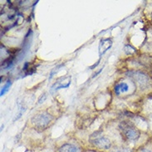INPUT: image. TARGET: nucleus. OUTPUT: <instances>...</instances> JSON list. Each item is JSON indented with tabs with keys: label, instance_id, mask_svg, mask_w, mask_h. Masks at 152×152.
I'll list each match as a JSON object with an SVG mask.
<instances>
[{
	"label": "nucleus",
	"instance_id": "nucleus-1",
	"mask_svg": "<svg viewBox=\"0 0 152 152\" xmlns=\"http://www.w3.org/2000/svg\"><path fill=\"white\" fill-rule=\"evenodd\" d=\"M53 116L48 112H41L33 116L31 121L33 126L39 130H45L53 121Z\"/></svg>",
	"mask_w": 152,
	"mask_h": 152
},
{
	"label": "nucleus",
	"instance_id": "nucleus-3",
	"mask_svg": "<svg viewBox=\"0 0 152 152\" xmlns=\"http://www.w3.org/2000/svg\"><path fill=\"white\" fill-rule=\"evenodd\" d=\"M91 143L94 145L95 146L98 147L99 149H103V150H107L110 149L111 146V140L105 136H91L90 138Z\"/></svg>",
	"mask_w": 152,
	"mask_h": 152
},
{
	"label": "nucleus",
	"instance_id": "nucleus-5",
	"mask_svg": "<svg viewBox=\"0 0 152 152\" xmlns=\"http://www.w3.org/2000/svg\"><path fill=\"white\" fill-rule=\"evenodd\" d=\"M129 90V86L126 82H121L115 86V92L116 95H120L121 93L126 92Z\"/></svg>",
	"mask_w": 152,
	"mask_h": 152
},
{
	"label": "nucleus",
	"instance_id": "nucleus-6",
	"mask_svg": "<svg viewBox=\"0 0 152 152\" xmlns=\"http://www.w3.org/2000/svg\"><path fill=\"white\" fill-rule=\"evenodd\" d=\"M59 152H78V151L74 145L64 144L60 147Z\"/></svg>",
	"mask_w": 152,
	"mask_h": 152
},
{
	"label": "nucleus",
	"instance_id": "nucleus-7",
	"mask_svg": "<svg viewBox=\"0 0 152 152\" xmlns=\"http://www.w3.org/2000/svg\"><path fill=\"white\" fill-rule=\"evenodd\" d=\"M10 86H11V82H10V81H8L7 83H6V84L2 87V89H1V92H0V96H4V95L8 92V91H9V87H10Z\"/></svg>",
	"mask_w": 152,
	"mask_h": 152
},
{
	"label": "nucleus",
	"instance_id": "nucleus-4",
	"mask_svg": "<svg viewBox=\"0 0 152 152\" xmlns=\"http://www.w3.org/2000/svg\"><path fill=\"white\" fill-rule=\"evenodd\" d=\"M111 45H112V41L111 39H109V38L102 39L100 42V45H99V54H100V56L103 55L107 50L111 48Z\"/></svg>",
	"mask_w": 152,
	"mask_h": 152
},
{
	"label": "nucleus",
	"instance_id": "nucleus-2",
	"mask_svg": "<svg viewBox=\"0 0 152 152\" xmlns=\"http://www.w3.org/2000/svg\"><path fill=\"white\" fill-rule=\"evenodd\" d=\"M120 129L124 136L131 141H136L140 137V132L138 129L132 123L127 121H123L120 124Z\"/></svg>",
	"mask_w": 152,
	"mask_h": 152
},
{
	"label": "nucleus",
	"instance_id": "nucleus-8",
	"mask_svg": "<svg viewBox=\"0 0 152 152\" xmlns=\"http://www.w3.org/2000/svg\"><path fill=\"white\" fill-rule=\"evenodd\" d=\"M61 66H62V65H59V66H57V67H55V68H53V71H52V72H51V73H50L49 79H51V78L53 77V75L55 74V73H57L58 71L60 70L59 68H60Z\"/></svg>",
	"mask_w": 152,
	"mask_h": 152
},
{
	"label": "nucleus",
	"instance_id": "nucleus-9",
	"mask_svg": "<svg viewBox=\"0 0 152 152\" xmlns=\"http://www.w3.org/2000/svg\"><path fill=\"white\" fill-rule=\"evenodd\" d=\"M114 152H132L131 150L128 148H119V149H115Z\"/></svg>",
	"mask_w": 152,
	"mask_h": 152
}]
</instances>
